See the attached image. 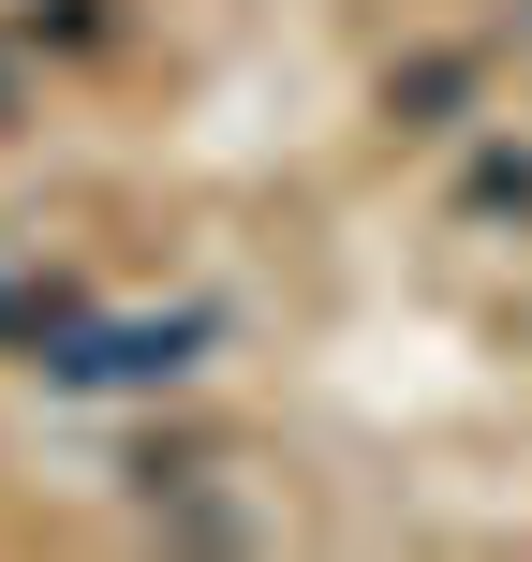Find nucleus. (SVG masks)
<instances>
[{"mask_svg": "<svg viewBox=\"0 0 532 562\" xmlns=\"http://www.w3.org/2000/svg\"><path fill=\"white\" fill-rule=\"evenodd\" d=\"M207 340H223V311H163V326H45L30 370H45V385H178V370H207Z\"/></svg>", "mask_w": 532, "mask_h": 562, "instance_id": "nucleus-1", "label": "nucleus"}, {"mask_svg": "<svg viewBox=\"0 0 532 562\" xmlns=\"http://www.w3.org/2000/svg\"><path fill=\"white\" fill-rule=\"evenodd\" d=\"M385 119L399 134H459V119H474V45H415L385 75Z\"/></svg>", "mask_w": 532, "mask_h": 562, "instance_id": "nucleus-2", "label": "nucleus"}, {"mask_svg": "<svg viewBox=\"0 0 532 562\" xmlns=\"http://www.w3.org/2000/svg\"><path fill=\"white\" fill-rule=\"evenodd\" d=\"M459 207H474V223H532V148H474Z\"/></svg>", "mask_w": 532, "mask_h": 562, "instance_id": "nucleus-3", "label": "nucleus"}, {"mask_svg": "<svg viewBox=\"0 0 532 562\" xmlns=\"http://www.w3.org/2000/svg\"><path fill=\"white\" fill-rule=\"evenodd\" d=\"M89 30H104L89 0H30V45H89Z\"/></svg>", "mask_w": 532, "mask_h": 562, "instance_id": "nucleus-4", "label": "nucleus"}, {"mask_svg": "<svg viewBox=\"0 0 532 562\" xmlns=\"http://www.w3.org/2000/svg\"><path fill=\"white\" fill-rule=\"evenodd\" d=\"M0 311H15V296H0Z\"/></svg>", "mask_w": 532, "mask_h": 562, "instance_id": "nucleus-5", "label": "nucleus"}]
</instances>
